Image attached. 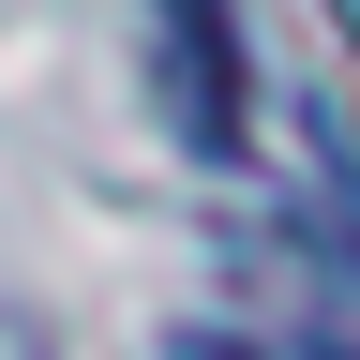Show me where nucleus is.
Returning <instances> with one entry per match:
<instances>
[{
  "mask_svg": "<svg viewBox=\"0 0 360 360\" xmlns=\"http://www.w3.org/2000/svg\"><path fill=\"white\" fill-rule=\"evenodd\" d=\"M285 180H300V240H315V255L360 285V135L315 105V90L285 105Z\"/></svg>",
  "mask_w": 360,
  "mask_h": 360,
  "instance_id": "nucleus-2",
  "label": "nucleus"
},
{
  "mask_svg": "<svg viewBox=\"0 0 360 360\" xmlns=\"http://www.w3.org/2000/svg\"><path fill=\"white\" fill-rule=\"evenodd\" d=\"M330 30H345V45H360V0H330Z\"/></svg>",
  "mask_w": 360,
  "mask_h": 360,
  "instance_id": "nucleus-4",
  "label": "nucleus"
},
{
  "mask_svg": "<svg viewBox=\"0 0 360 360\" xmlns=\"http://www.w3.org/2000/svg\"><path fill=\"white\" fill-rule=\"evenodd\" d=\"M165 360H240V345H225V330H180V345H165Z\"/></svg>",
  "mask_w": 360,
  "mask_h": 360,
  "instance_id": "nucleus-3",
  "label": "nucleus"
},
{
  "mask_svg": "<svg viewBox=\"0 0 360 360\" xmlns=\"http://www.w3.org/2000/svg\"><path fill=\"white\" fill-rule=\"evenodd\" d=\"M150 15H165V105H180V135L225 165V150L255 135V60H240V15H225V0H150Z\"/></svg>",
  "mask_w": 360,
  "mask_h": 360,
  "instance_id": "nucleus-1",
  "label": "nucleus"
}]
</instances>
